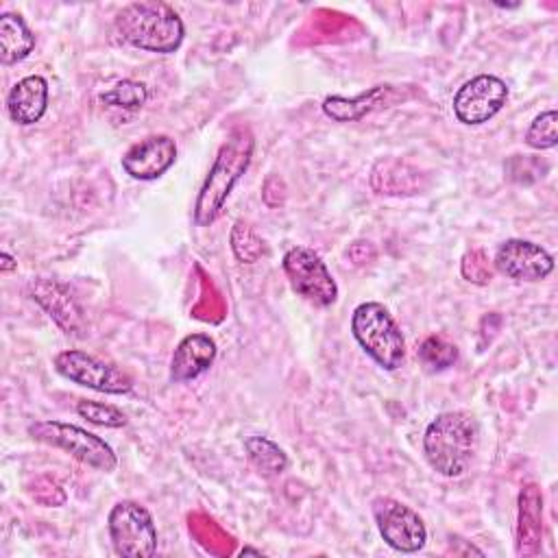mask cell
<instances>
[{"mask_svg":"<svg viewBox=\"0 0 558 558\" xmlns=\"http://www.w3.org/2000/svg\"><path fill=\"white\" fill-rule=\"evenodd\" d=\"M113 33L120 41L133 48L159 54L174 52L185 37L179 13L170 4L157 0L131 2L122 7L113 20Z\"/></svg>","mask_w":558,"mask_h":558,"instance_id":"1","label":"cell"},{"mask_svg":"<svg viewBox=\"0 0 558 558\" xmlns=\"http://www.w3.org/2000/svg\"><path fill=\"white\" fill-rule=\"evenodd\" d=\"M253 148H255V140L246 126L233 129L229 133V137L225 140V144L220 146L211 163V170L194 205V220L198 227H209L222 214V207L233 185L251 163Z\"/></svg>","mask_w":558,"mask_h":558,"instance_id":"2","label":"cell"},{"mask_svg":"<svg viewBox=\"0 0 558 558\" xmlns=\"http://www.w3.org/2000/svg\"><path fill=\"white\" fill-rule=\"evenodd\" d=\"M477 436L480 429L471 414L442 412L423 434V453L436 473L460 477L477 451Z\"/></svg>","mask_w":558,"mask_h":558,"instance_id":"3","label":"cell"},{"mask_svg":"<svg viewBox=\"0 0 558 558\" xmlns=\"http://www.w3.org/2000/svg\"><path fill=\"white\" fill-rule=\"evenodd\" d=\"M351 331L360 347L386 371H395L405 360V340L390 316V312L377 303L366 301L353 310Z\"/></svg>","mask_w":558,"mask_h":558,"instance_id":"4","label":"cell"},{"mask_svg":"<svg viewBox=\"0 0 558 558\" xmlns=\"http://www.w3.org/2000/svg\"><path fill=\"white\" fill-rule=\"evenodd\" d=\"M28 434L39 442L68 451L72 458L98 471L109 473L118 464V458L111 445L78 425H70L61 421H37L28 425Z\"/></svg>","mask_w":558,"mask_h":558,"instance_id":"5","label":"cell"},{"mask_svg":"<svg viewBox=\"0 0 558 558\" xmlns=\"http://www.w3.org/2000/svg\"><path fill=\"white\" fill-rule=\"evenodd\" d=\"M109 536L118 556L150 558L157 551V527L137 501H118L109 512Z\"/></svg>","mask_w":558,"mask_h":558,"instance_id":"6","label":"cell"},{"mask_svg":"<svg viewBox=\"0 0 558 558\" xmlns=\"http://www.w3.org/2000/svg\"><path fill=\"white\" fill-rule=\"evenodd\" d=\"M283 272L292 290L316 307H329L338 299V286L325 262L305 246H292L283 255Z\"/></svg>","mask_w":558,"mask_h":558,"instance_id":"7","label":"cell"},{"mask_svg":"<svg viewBox=\"0 0 558 558\" xmlns=\"http://www.w3.org/2000/svg\"><path fill=\"white\" fill-rule=\"evenodd\" d=\"M54 368L65 379L107 395H124L133 388V379L124 371L78 349L57 353Z\"/></svg>","mask_w":558,"mask_h":558,"instance_id":"8","label":"cell"},{"mask_svg":"<svg viewBox=\"0 0 558 558\" xmlns=\"http://www.w3.org/2000/svg\"><path fill=\"white\" fill-rule=\"evenodd\" d=\"M373 514H375L379 534L392 549L412 554L425 545L427 541L425 523L410 506L390 497H377L373 501Z\"/></svg>","mask_w":558,"mask_h":558,"instance_id":"9","label":"cell"},{"mask_svg":"<svg viewBox=\"0 0 558 558\" xmlns=\"http://www.w3.org/2000/svg\"><path fill=\"white\" fill-rule=\"evenodd\" d=\"M508 100V85L493 74H480L466 81L453 96V113L462 124H484Z\"/></svg>","mask_w":558,"mask_h":558,"instance_id":"10","label":"cell"},{"mask_svg":"<svg viewBox=\"0 0 558 558\" xmlns=\"http://www.w3.org/2000/svg\"><path fill=\"white\" fill-rule=\"evenodd\" d=\"M495 268L517 281H541L554 270V257L541 244L510 238L499 244Z\"/></svg>","mask_w":558,"mask_h":558,"instance_id":"11","label":"cell"},{"mask_svg":"<svg viewBox=\"0 0 558 558\" xmlns=\"http://www.w3.org/2000/svg\"><path fill=\"white\" fill-rule=\"evenodd\" d=\"M31 299L37 301L46 314L70 336H78L85 329V314L72 290L54 279H35L28 286Z\"/></svg>","mask_w":558,"mask_h":558,"instance_id":"12","label":"cell"},{"mask_svg":"<svg viewBox=\"0 0 558 558\" xmlns=\"http://www.w3.org/2000/svg\"><path fill=\"white\" fill-rule=\"evenodd\" d=\"M177 159V144L168 135H148L135 142L122 157V168L129 177L153 181L161 177Z\"/></svg>","mask_w":558,"mask_h":558,"instance_id":"13","label":"cell"},{"mask_svg":"<svg viewBox=\"0 0 558 558\" xmlns=\"http://www.w3.org/2000/svg\"><path fill=\"white\" fill-rule=\"evenodd\" d=\"M46 107H48V83L39 74L20 78L7 96L9 118L22 126L39 122L41 116L46 113Z\"/></svg>","mask_w":558,"mask_h":558,"instance_id":"14","label":"cell"},{"mask_svg":"<svg viewBox=\"0 0 558 558\" xmlns=\"http://www.w3.org/2000/svg\"><path fill=\"white\" fill-rule=\"evenodd\" d=\"M216 357V342L205 333L185 336L172 355L170 362V379L177 384L196 379L203 375Z\"/></svg>","mask_w":558,"mask_h":558,"instance_id":"15","label":"cell"},{"mask_svg":"<svg viewBox=\"0 0 558 558\" xmlns=\"http://www.w3.org/2000/svg\"><path fill=\"white\" fill-rule=\"evenodd\" d=\"M397 98H399V92L392 85H375L368 92H362L353 98L327 96L323 100V111L336 122H353L379 107L392 105Z\"/></svg>","mask_w":558,"mask_h":558,"instance_id":"16","label":"cell"},{"mask_svg":"<svg viewBox=\"0 0 558 558\" xmlns=\"http://www.w3.org/2000/svg\"><path fill=\"white\" fill-rule=\"evenodd\" d=\"M543 538V495L536 484H527L519 495V523H517V554L534 556Z\"/></svg>","mask_w":558,"mask_h":558,"instance_id":"17","label":"cell"},{"mask_svg":"<svg viewBox=\"0 0 558 558\" xmlns=\"http://www.w3.org/2000/svg\"><path fill=\"white\" fill-rule=\"evenodd\" d=\"M371 187L377 194L410 196L423 187V177L416 168L399 159L377 161L371 172Z\"/></svg>","mask_w":558,"mask_h":558,"instance_id":"18","label":"cell"},{"mask_svg":"<svg viewBox=\"0 0 558 558\" xmlns=\"http://www.w3.org/2000/svg\"><path fill=\"white\" fill-rule=\"evenodd\" d=\"M35 48V35L15 13L0 15V61L4 65L26 59Z\"/></svg>","mask_w":558,"mask_h":558,"instance_id":"19","label":"cell"},{"mask_svg":"<svg viewBox=\"0 0 558 558\" xmlns=\"http://www.w3.org/2000/svg\"><path fill=\"white\" fill-rule=\"evenodd\" d=\"M244 449L248 453V460L264 475H279L288 466V458L283 449L264 436H248L244 440Z\"/></svg>","mask_w":558,"mask_h":558,"instance_id":"20","label":"cell"},{"mask_svg":"<svg viewBox=\"0 0 558 558\" xmlns=\"http://www.w3.org/2000/svg\"><path fill=\"white\" fill-rule=\"evenodd\" d=\"M146 100H148L146 85L140 81H131V78L120 81L109 92L100 94V102L116 107V109H126V111H135L140 107H144Z\"/></svg>","mask_w":558,"mask_h":558,"instance_id":"21","label":"cell"},{"mask_svg":"<svg viewBox=\"0 0 558 558\" xmlns=\"http://www.w3.org/2000/svg\"><path fill=\"white\" fill-rule=\"evenodd\" d=\"M418 357L429 371H445L458 360V349L442 336H429L421 342Z\"/></svg>","mask_w":558,"mask_h":558,"instance_id":"22","label":"cell"},{"mask_svg":"<svg viewBox=\"0 0 558 558\" xmlns=\"http://www.w3.org/2000/svg\"><path fill=\"white\" fill-rule=\"evenodd\" d=\"M558 116L556 109H547L541 116L534 118V122L530 124L527 133H525V142L536 148V150H545V148H554L558 142Z\"/></svg>","mask_w":558,"mask_h":558,"instance_id":"23","label":"cell"},{"mask_svg":"<svg viewBox=\"0 0 558 558\" xmlns=\"http://www.w3.org/2000/svg\"><path fill=\"white\" fill-rule=\"evenodd\" d=\"M76 412H78V416L87 418L94 425H102V427H122V425H126L124 412L116 405H109V403L83 399V401H78Z\"/></svg>","mask_w":558,"mask_h":558,"instance_id":"24","label":"cell"},{"mask_svg":"<svg viewBox=\"0 0 558 558\" xmlns=\"http://www.w3.org/2000/svg\"><path fill=\"white\" fill-rule=\"evenodd\" d=\"M231 248H233L235 257L244 264H253L264 253L262 240L242 220H238L231 229Z\"/></svg>","mask_w":558,"mask_h":558,"instance_id":"25","label":"cell"},{"mask_svg":"<svg viewBox=\"0 0 558 558\" xmlns=\"http://www.w3.org/2000/svg\"><path fill=\"white\" fill-rule=\"evenodd\" d=\"M480 262H475V251L464 255V262H462V275L473 281V283H486L490 281V268H488V262L484 259L482 251H480Z\"/></svg>","mask_w":558,"mask_h":558,"instance_id":"26","label":"cell"},{"mask_svg":"<svg viewBox=\"0 0 558 558\" xmlns=\"http://www.w3.org/2000/svg\"><path fill=\"white\" fill-rule=\"evenodd\" d=\"M11 268H15V259L7 251H2V272H9Z\"/></svg>","mask_w":558,"mask_h":558,"instance_id":"27","label":"cell"},{"mask_svg":"<svg viewBox=\"0 0 558 558\" xmlns=\"http://www.w3.org/2000/svg\"><path fill=\"white\" fill-rule=\"evenodd\" d=\"M240 554H242V556H246V554H255V556H262V551H259V549H251V547H244Z\"/></svg>","mask_w":558,"mask_h":558,"instance_id":"28","label":"cell"}]
</instances>
